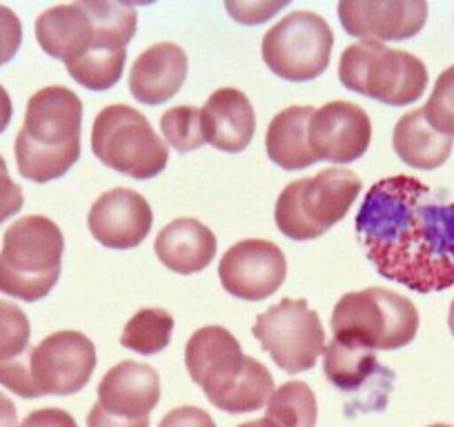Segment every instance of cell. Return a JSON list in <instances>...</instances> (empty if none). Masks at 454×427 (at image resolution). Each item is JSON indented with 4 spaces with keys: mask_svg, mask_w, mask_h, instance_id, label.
<instances>
[{
    "mask_svg": "<svg viewBox=\"0 0 454 427\" xmlns=\"http://www.w3.org/2000/svg\"><path fill=\"white\" fill-rule=\"evenodd\" d=\"M356 237L379 276L419 294L454 285V200L419 178H381L356 214Z\"/></svg>",
    "mask_w": 454,
    "mask_h": 427,
    "instance_id": "1",
    "label": "cell"
},
{
    "mask_svg": "<svg viewBox=\"0 0 454 427\" xmlns=\"http://www.w3.org/2000/svg\"><path fill=\"white\" fill-rule=\"evenodd\" d=\"M185 365L209 403L227 414L256 412L274 392L270 369L243 354L234 334L218 325H207L192 334L185 347Z\"/></svg>",
    "mask_w": 454,
    "mask_h": 427,
    "instance_id": "2",
    "label": "cell"
},
{
    "mask_svg": "<svg viewBox=\"0 0 454 427\" xmlns=\"http://www.w3.org/2000/svg\"><path fill=\"white\" fill-rule=\"evenodd\" d=\"M82 103L67 87H45L27 100L25 123L14 151L20 176L50 182L65 176L81 159Z\"/></svg>",
    "mask_w": 454,
    "mask_h": 427,
    "instance_id": "3",
    "label": "cell"
},
{
    "mask_svg": "<svg viewBox=\"0 0 454 427\" xmlns=\"http://www.w3.org/2000/svg\"><path fill=\"white\" fill-rule=\"evenodd\" d=\"M65 238L47 216H23L3 238L0 291L14 299L41 300L60 278Z\"/></svg>",
    "mask_w": 454,
    "mask_h": 427,
    "instance_id": "4",
    "label": "cell"
},
{
    "mask_svg": "<svg viewBox=\"0 0 454 427\" xmlns=\"http://www.w3.org/2000/svg\"><path fill=\"white\" fill-rule=\"evenodd\" d=\"M332 332L343 345L361 350H399L419 332V312L410 299L383 287L340 296L332 312Z\"/></svg>",
    "mask_w": 454,
    "mask_h": 427,
    "instance_id": "5",
    "label": "cell"
},
{
    "mask_svg": "<svg viewBox=\"0 0 454 427\" xmlns=\"http://www.w3.org/2000/svg\"><path fill=\"white\" fill-rule=\"evenodd\" d=\"M361 190L364 182L356 174L340 167L323 169L317 176L290 182L281 191L274 221L292 241H312L346 219Z\"/></svg>",
    "mask_w": 454,
    "mask_h": 427,
    "instance_id": "6",
    "label": "cell"
},
{
    "mask_svg": "<svg viewBox=\"0 0 454 427\" xmlns=\"http://www.w3.org/2000/svg\"><path fill=\"white\" fill-rule=\"evenodd\" d=\"M340 85L390 107L417 103L427 89V67L408 51L361 41L339 60Z\"/></svg>",
    "mask_w": 454,
    "mask_h": 427,
    "instance_id": "7",
    "label": "cell"
},
{
    "mask_svg": "<svg viewBox=\"0 0 454 427\" xmlns=\"http://www.w3.org/2000/svg\"><path fill=\"white\" fill-rule=\"evenodd\" d=\"M91 151L105 167L137 181L159 176L169 160L168 143L129 105H109L91 128Z\"/></svg>",
    "mask_w": 454,
    "mask_h": 427,
    "instance_id": "8",
    "label": "cell"
},
{
    "mask_svg": "<svg viewBox=\"0 0 454 427\" xmlns=\"http://www.w3.org/2000/svg\"><path fill=\"white\" fill-rule=\"evenodd\" d=\"M334 34L314 12H292L263 36L261 54L270 72L292 82H308L330 65Z\"/></svg>",
    "mask_w": 454,
    "mask_h": 427,
    "instance_id": "9",
    "label": "cell"
},
{
    "mask_svg": "<svg viewBox=\"0 0 454 427\" xmlns=\"http://www.w3.org/2000/svg\"><path fill=\"white\" fill-rule=\"evenodd\" d=\"M252 334L287 374L312 369L318 356L325 352L321 318L303 299H283L268 312L259 314Z\"/></svg>",
    "mask_w": 454,
    "mask_h": 427,
    "instance_id": "10",
    "label": "cell"
},
{
    "mask_svg": "<svg viewBox=\"0 0 454 427\" xmlns=\"http://www.w3.org/2000/svg\"><path fill=\"white\" fill-rule=\"evenodd\" d=\"M325 378L346 399V414L381 412L395 387V372L379 363L372 350L350 347L332 338L323 352Z\"/></svg>",
    "mask_w": 454,
    "mask_h": 427,
    "instance_id": "11",
    "label": "cell"
},
{
    "mask_svg": "<svg viewBox=\"0 0 454 427\" xmlns=\"http://www.w3.org/2000/svg\"><path fill=\"white\" fill-rule=\"evenodd\" d=\"M96 368V347L81 332H56L43 338L29 354V372L36 396H69L90 383Z\"/></svg>",
    "mask_w": 454,
    "mask_h": 427,
    "instance_id": "12",
    "label": "cell"
},
{
    "mask_svg": "<svg viewBox=\"0 0 454 427\" xmlns=\"http://www.w3.org/2000/svg\"><path fill=\"white\" fill-rule=\"evenodd\" d=\"M286 276L287 260L281 247L261 238L237 243L218 263V278L227 294L250 303L277 294Z\"/></svg>",
    "mask_w": 454,
    "mask_h": 427,
    "instance_id": "13",
    "label": "cell"
},
{
    "mask_svg": "<svg viewBox=\"0 0 454 427\" xmlns=\"http://www.w3.org/2000/svg\"><path fill=\"white\" fill-rule=\"evenodd\" d=\"M372 141V123L364 107L348 100H334L314 110L308 128V143L317 160L346 165L359 160Z\"/></svg>",
    "mask_w": 454,
    "mask_h": 427,
    "instance_id": "14",
    "label": "cell"
},
{
    "mask_svg": "<svg viewBox=\"0 0 454 427\" xmlns=\"http://www.w3.org/2000/svg\"><path fill=\"white\" fill-rule=\"evenodd\" d=\"M339 20L348 34L368 43L408 41L427 20L426 0H340Z\"/></svg>",
    "mask_w": 454,
    "mask_h": 427,
    "instance_id": "15",
    "label": "cell"
},
{
    "mask_svg": "<svg viewBox=\"0 0 454 427\" xmlns=\"http://www.w3.org/2000/svg\"><path fill=\"white\" fill-rule=\"evenodd\" d=\"M154 214L145 196L128 187L105 191L91 205L87 228L107 250H132L152 232Z\"/></svg>",
    "mask_w": 454,
    "mask_h": 427,
    "instance_id": "16",
    "label": "cell"
},
{
    "mask_svg": "<svg viewBox=\"0 0 454 427\" xmlns=\"http://www.w3.org/2000/svg\"><path fill=\"white\" fill-rule=\"evenodd\" d=\"M98 405L121 418H147L160 400V378L152 365L121 361L98 383Z\"/></svg>",
    "mask_w": 454,
    "mask_h": 427,
    "instance_id": "17",
    "label": "cell"
},
{
    "mask_svg": "<svg viewBox=\"0 0 454 427\" xmlns=\"http://www.w3.org/2000/svg\"><path fill=\"white\" fill-rule=\"evenodd\" d=\"M205 143L227 154H239L252 143L256 114L250 98L234 87L216 89L200 110Z\"/></svg>",
    "mask_w": 454,
    "mask_h": 427,
    "instance_id": "18",
    "label": "cell"
},
{
    "mask_svg": "<svg viewBox=\"0 0 454 427\" xmlns=\"http://www.w3.org/2000/svg\"><path fill=\"white\" fill-rule=\"evenodd\" d=\"M187 78V54L174 43L143 51L129 72V91L143 105H163L178 94Z\"/></svg>",
    "mask_w": 454,
    "mask_h": 427,
    "instance_id": "19",
    "label": "cell"
},
{
    "mask_svg": "<svg viewBox=\"0 0 454 427\" xmlns=\"http://www.w3.org/2000/svg\"><path fill=\"white\" fill-rule=\"evenodd\" d=\"M36 41L45 54L67 67L91 50L94 23L82 3L50 7L36 20Z\"/></svg>",
    "mask_w": 454,
    "mask_h": 427,
    "instance_id": "20",
    "label": "cell"
},
{
    "mask_svg": "<svg viewBox=\"0 0 454 427\" xmlns=\"http://www.w3.org/2000/svg\"><path fill=\"white\" fill-rule=\"evenodd\" d=\"M154 250L165 268L190 276L209 268L216 256V237L200 221L176 219L160 229Z\"/></svg>",
    "mask_w": 454,
    "mask_h": 427,
    "instance_id": "21",
    "label": "cell"
},
{
    "mask_svg": "<svg viewBox=\"0 0 454 427\" xmlns=\"http://www.w3.org/2000/svg\"><path fill=\"white\" fill-rule=\"evenodd\" d=\"M312 114V107L296 105V107L278 112L270 123L268 134H265V150H268L270 160L286 172H296V169H305L318 163L308 143Z\"/></svg>",
    "mask_w": 454,
    "mask_h": 427,
    "instance_id": "22",
    "label": "cell"
},
{
    "mask_svg": "<svg viewBox=\"0 0 454 427\" xmlns=\"http://www.w3.org/2000/svg\"><path fill=\"white\" fill-rule=\"evenodd\" d=\"M392 145L405 165L427 172L441 167L450 159L454 138L434 132L427 125L423 110H414L399 119L392 134Z\"/></svg>",
    "mask_w": 454,
    "mask_h": 427,
    "instance_id": "23",
    "label": "cell"
},
{
    "mask_svg": "<svg viewBox=\"0 0 454 427\" xmlns=\"http://www.w3.org/2000/svg\"><path fill=\"white\" fill-rule=\"evenodd\" d=\"M277 427H317V396L308 383H283L268 400V416Z\"/></svg>",
    "mask_w": 454,
    "mask_h": 427,
    "instance_id": "24",
    "label": "cell"
},
{
    "mask_svg": "<svg viewBox=\"0 0 454 427\" xmlns=\"http://www.w3.org/2000/svg\"><path fill=\"white\" fill-rule=\"evenodd\" d=\"M172 330L174 318L165 309H141L125 325L121 334V345L143 356L159 354L169 345Z\"/></svg>",
    "mask_w": 454,
    "mask_h": 427,
    "instance_id": "25",
    "label": "cell"
},
{
    "mask_svg": "<svg viewBox=\"0 0 454 427\" xmlns=\"http://www.w3.org/2000/svg\"><path fill=\"white\" fill-rule=\"evenodd\" d=\"M128 63V50H90L67 65V72L78 85L91 91H107L121 81Z\"/></svg>",
    "mask_w": 454,
    "mask_h": 427,
    "instance_id": "26",
    "label": "cell"
},
{
    "mask_svg": "<svg viewBox=\"0 0 454 427\" xmlns=\"http://www.w3.org/2000/svg\"><path fill=\"white\" fill-rule=\"evenodd\" d=\"M160 132L165 143L181 154L194 151L205 145L203 125H200V110L190 105H178L160 116Z\"/></svg>",
    "mask_w": 454,
    "mask_h": 427,
    "instance_id": "27",
    "label": "cell"
},
{
    "mask_svg": "<svg viewBox=\"0 0 454 427\" xmlns=\"http://www.w3.org/2000/svg\"><path fill=\"white\" fill-rule=\"evenodd\" d=\"M32 325L19 305L0 300V363L16 359L29 347Z\"/></svg>",
    "mask_w": 454,
    "mask_h": 427,
    "instance_id": "28",
    "label": "cell"
},
{
    "mask_svg": "<svg viewBox=\"0 0 454 427\" xmlns=\"http://www.w3.org/2000/svg\"><path fill=\"white\" fill-rule=\"evenodd\" d=\"M423 116L434 132L454 138V65L436 78Z\"/></svg>",
    "mask_w": 454,
    "mask_h": 427,
    "instance_id": "29",
    "label": "cell"
},
{
    "mask_svg": "<svg viewBox=\"0 0 454 427\" xmlns=\"http://www.w3.org/2000/svg\"><path fill=\"white\" fill-rule=\"evenodd\" d=\"M23 43V25L20 19L10 10L0 5V67L10 63L20 50Z\"/></svg>",
    "mask_w": 454,
    "mask_h": 427,
    "instance_id": "30",
    "label": "cell"
},
{
    "mask_svg": "<svg viewBox=\"0 0 454 427\" xmlns=\"http://www.w3.org/2000/svg\"><path fill=\"white\" fill-rule=\"evenodd\" d=\"M287 5H290L287 0H278V3H232V0H227L225 10L232 14L237 23L261 25Z\"/></svg>",
    "mask_w": 454,
    "mask_h": 427,
    "instance_id": "31",
    "label": "cell"
},
{
    "mask_svg": "<svg viewBox=\"0 0 454 427\" xmlns=\"http://www.w3.org/2000/svg\"><path fill=\"white\" fill-rule=\"evenodd\" d=\"M23 203L25 196L20 185L10 178L7 165L0 167V225L5 223L7 219H12L14 214H19L23 209Z\"/></svg>",
    "mask_w": 454,
    "mask_h": 427,
    "instance_id": "32",
    "label": "cell"
},
{
    "mask_svg": "<svg viewBox=\"0 0 454 427\" xmlns=\"http://www.w3.org/2000/svg\"><path fill=\"white\" fill-rule=\"evenodd\" d=\"M159 427H216V423L205 409L185 405V408H176L165 414Z\"/></svg>",
    "mask_w": 454,
    "mask_h": 427,
    "instance_id": "33",
    "label": "cell"
},
{
    "mask_svg": "<svg viewBox=\"0 0 454 427\" xmlns=\"http://www.w3.org/2000/svg\"><path fill=\"white\" fill-rule=\"evenodd\" d=\"M19 427H78L76 421L69 412L60 408H43L34 409L32 414H27L23 423Z\"/></svg>",
    "mask_w": 454,
    "mask_h": 427,
    "instance_id": "34",
    "label": "cell"
},
{
    "mask_svg": "<svg viewBox=\"0 0 454 427\" xmlns=\"http://www.w3.org/2000/svg\"><path fill=\"white\" fill-rule=\"evenodd\" d=\"M87 427H150V416L147 418H121L105 412L98 403L87 414Z\"/></svg>",
    "mask_w": 454,
    "mask_h": 427,
    "instance_id": "35",
    "label": "cell"
},
{
    "mask_svg": "<svg viewBox=\"0 0 454 427\" xmlns=\"http://www.w3.org/2000/svg\"><path fill=\"white\" fill-rule=\"evenodd\" d=\"M0 427H19V414L10 396L0 392Z\"/></svg>",
    "mask_w": 454,
    "mask_h": 427,
    "instance_id": "36",
    "label": "cell"
},
{
    "mask_svg": "<svg viewBox=\"0 0 454 427\" xmlns=\"http://www.w3.org/2000/svg\"><path fill=\"white\" fill-rule=\"evenodd\" d=\"M12 116H14V105H12V98L5 87L0 85V134L10 128Z\"/></svg>",
    "mask_w": 454,
    "mask_h": 427,
    "instance_id": "37",
    "label": "cell"
},
{
    "mask_svg": "<svg viewBox=\"0 0 454 427\" xmlns=\"http://www.w3.org/2000/svg\"><path fill=\"white\" fill-rule=\"evenodd\" d=\"M237 427H277L270 418H259V421H250V423H243V425Z\"/></svg>",
    "mask_w": 454,
    "mask_h": 427,
    "instance_id": "38",
    "label": "cell"
},
{
    "mask_svg": "<svg viewBox=\"0 0 454 427\" xmlns=\"http://www.w3.org/2000/svg\"><path fill=\"white\" fill-rule=\"evenodd\" d=\"M448 325H450V332H452V337H454V300H452V305H450V314H448Z\"/></svg>",
    "mask_w": 454,
    "mask_h": 427,
    "instance_id": "39",
    "label": "cell"
},
{
    "mask_svg": "<svg viewBox=\"0 0 454 427\" xmlns=\"http://www.w3.org/2000/svg\"><path fill=\"white\" fill-rule=\"evenodd\" d=\"M430 427H454V425H445V423H434V425H430Z\"/></svg>",
    "mask_w": 454,
    "mask_h": 427,
    "instance_id": "40",
    "label": "cell"
},
{
    "mask_svg": "<svg viewBox=\"0 0 454 427\" xmlns=\"http://www.w3.org/2000/svg\"><path fill=\"white\" fill-rule=\"evenodd\" d=\"M5 165H7V163H5V159H3V156H0V167H5Z\"/></svg>",
    "mask_w": 454,
    "mask_h": 427,
    "instance_id": "41",
    "label": "cell"
}]
</instances>
